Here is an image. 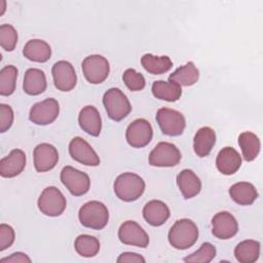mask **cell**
Returning a JSON list of instances; mask_svg holds the SVG:
<instances>
[{"label": "cell", "instance_id": "obj_1", "mask_svg": "<svg viewBox=\"0 0 263 263\" xmlns=\"http://www.w3.org/2000/svg\"><path fill=\"white\" fill-rule=\"evenodd\" d=\"M170 245L177 250L192 247L198 238V228L190 219H180L171 227L167 234Z\"/></svg>", "mask_w": 263, "mask_h": 263}, {"label": "cell", "instance_id": "obj_2", "mask_svg": "<svg viewBox=\"0 0 263 263\" xmlns=\"http://www.w3.org/2000/svg\"><path fill=\"white\" fill-rule=\"evenodd\" d=\"M113 188L119 199L130 202L137 200L144 193L145 182L135 173H123L115 179Z\"/></svg>", "mask_w": 263, "mask_h": 263}, {"label": "cell", "instance_id": "obj_3", "mask_svg": "<svg viewBox=\"0 0 263 263\" xmlns=\"http://www.w3.org/2000/svg\"><path fill=\"white\" fill-rule=\"evenodd\" d=\"M78 218L84 227L100 230L108 224L109 211L103 202L90 200L80 208Z\"/></svg>", "mask_w": 263, "mask_h": 263}, {"label": "cell", "instance_id": "obj_4", "mask_svg": "<svg viewBox=\"0 0 263 263\" xmlns=\"http://www.w3.org/2000/svg\"><path fill=\"white\" fill-rule=\"evenodd\" d=\"M103 104L108 116L114 121L124 119L132 111L127 97L117 87L109 88L103 97Z\"/></svg>", "mask_w": 263, "mask_h": 263}, {"label": "cell", "instance_id": "obj_5", "mask_svg": "<svg viewBox=\"0 0 263 263\" xmlns=\"http://www.w3.org/2000/svg\"><path fill=\"white\" fill-rule=\"evenodd\" d=\"M37 203L40 212L48 217H58L62 215L67 205L64 194L54 186H49L43 189Z\"/></svg>", "mask_w": 263, "mask_h": 263}, {"label": "cell", "instance_id": "obj_6", "mask_svg": "<svg viewBox=\"0 0 263 263\" xmlns=\"http://www.w3.org/2000/svg\"><path fill=\"white\" fill-rule=\"evenodd\" d=\"M155 118L162 134L170 137L182 135L186 126V120L184 115L174 109L165 107L160 108L158 109Z\"/></svg>", "mask_w": 263, "mask_h": 263}, {"label": "cell", "instance_id": "obj_7", "mask_svg": "<svg viewBox=\"0 0 263 263\" xmlns=\"http://www.w3.org/2000/svg\"><path fill=\"white\" fill-rule=\"evenodd\" d=\"M85 79L92 84L104 82L110 72L108 60L101 54H90L86 57L81 64Z\"/></svg>", "mask_w": 263, "mask_h": 263}, {"label": "cell", "instance_id": "obj_8", "mask_svg": "<svg viewBox=\"0 0 263 263\" xmlns=\"http://www.w3.org/2000/svg\"><path fill=\"white\" fill-rule=\"evenodd\" d=\"M181 160V152L176 145L168 142H159L149 154V164L158 167H171Z\"/></svg>", "mask_w": 263, "mask_h": 263}, {"label": "cell", "instance_id": "obj_9", "mask_svg": "<svg viewBox=\"0 0 263 263\" xmlns=\"http://www.w3.org/2000/svg\"><path fill=\"white\" fill-rule=\"evenodd\" d=\"M60 178L63 185L74 196L83 195L89 190L90 180L88 175L73 166H64Z\"/></svg>", "mask_w": 263, "mask_h": 263}, {"label": "cell", "instance_id": "obj_10", "mask_svg": "<svg viewBox=\"0 0 263 263\" xmlns=\"http://www.w3.org/2000/svg\"><path fill=\"white\" fill-rule=\"evenodd\" d=\"M60 105L59 102L53 99H45L44 101L34 104L29 113V119L38 125H47L52 123L59 116Z\"/></svg>", "mask_w": 263, "mask_h": 263}, {"label": "cell", "instance_id": "obj_11", "mask_svg": "<svg viewBox=\"0 0 263 263\" xmlns=\"http://www.w3.org/2000/svg\"><path fill=\"white\" fill-rule=\"evenodd\" d=\"M153 137V129L150 122L144 118L134 120L126 128L125 138L134 148H142L147 146Z\"/></svg>", "mask_w": 263, "mask_h": 263}, {"label": "cell", "instance_id": "obj_12", "mask_svg": "<svg viewBox=\"0 0 263 263\" xmlns=\"http://www.w3.org/2000/svg\"><path fill=\"white\" fill-rule=\"evenodd\" d=\"M54 86L62 91L72 90L77 83V75L74 67L68 61L54 63L51 69Z\"/></svg>", "mask_w": 263, "mask_h": 263}, {"label": "cell", "instance_id": "obj_13", "mask_svg": "<svg viewBox=\"0 0 263 263\" xmlns=\"http://www.w3.org/2000/svg\"><path fill=\"white\" fill-rule=\"evenodd\" d=\"M119 240L128 246L146 248L149 245V236L146 231L135 221L123 222L118 229Z\"/></svg>", "mask_w": 263, "mask_h": 263}, {"label": "cell", "instance_id": "obj_14", "mask_svg": "<svg viewBox=\"0 0 263 263\" xmlns=\"http://www.w3.org/2000/svg\"><path fill=\"white\" fill-rule=\"evenodd\" d=\"M69 153L71 157L89 166H97L100 164V158L92 147L82 138L75 137L69 143Z\"/></svg>", "mask_w": 263, "mask_h": 263}, {"label": "cell", "instance_id": "obj_15", "mask_svg": "<svg viewBox=\"0 0 263 263\" xmlns=\"http://www.w3.org/2000/svg\"><path fill=\"white\" fill-rule=\"evenodd\" d=\"M238 223L233 215L223 211L217 213L212 219V233L219 239H229L236 235Z\"/></svg>", "mask_w": 263, "mask_h": 263}, {"label": "cell", "instance_id": "obj_16", "mask_svg": "<svg viewBox=\"0 0 263 263\" xmlns=\"http://www.w3.org/2000/svg\"><path fill=\"white\" fill-rule=\"evenodd\" d=\"M34 166L39 173L52 170L59 161V153L57 148L48 143L38 144L33 152Z\"/></svg>", "mask_w": 263, "mask_h": 263}, {"label": "cell", "instance_id": "obj_17", "mask_svg": "<svg viewBox=\"0 0 263 263\" xmlns=\"http://www.w3.org/2000/svg\"><path fill=\"white\" fill-rule=\"evenodd\" d=\"M26 154L21 149H13L0 160V175L3 178L18 176L26 166Z\"/></svg>", "mask_w": 263, "mask_h": 263}, {"label": "cell", "instance_id": "obj_18", "mask_svg": "<svg viewBox=\"0 0 263 263\" xmlns=\"http://www.w3.org/2000/svg\"><path fill=\"white\" fill-rule=\"evenodd\" d=\"M241 165V156L232 147H224L216 158V166L223 175H233Z\"/></svg>", "mask_w": 263, "mask_h": 263}, {"label": "cell", "instance_id": "obj_19", "mask_svg": "<svg viewBox=\"0 0 263 263\" xmlns=\"http://www.w3.org/2000/svg\"><path fill=\"white\" fill-rule=\"evenodd\" d=\"M168 206L161 200H150L143 208V217L152 226H161L170 218Z\"/></svg>", "mask_w": 263, "mask_h": 263}, {"label": "cell", "instance_id": "obj_20", "mask_svg": "<svg viewBox=\"0 0 263 263\" xmlns=\"http://www.w3.org/2000/svg\"><path fill=\"white\" fill-rule=\"evenodd\" d=\"M80 127L88 135L98 137L102 129V118L99 111L93 106L83 107L78 115Z\"/></svg>", "mask_w": 263, "mask_h": 263}, {"label": "cell", "instance_id": "obj_21", "mask_svg": "<svg viewBox=\"0 0 263 263\" xmlns=\"http://www.w3.org/2000/svg\"><path fill=\"white\" fill-rule=\"evenodd\" d=\"M177 184L182 195L186 199L196 196L201 190V182L199 178L193 171L188 168H185L178 174Z\"/></svg>", "mask_w": 263, "mask_h": 263}, {"label": "cell", "instance_id": "obj_22", "mask_svg": "<svg viewBox=\"0 0 263 263\" xmlns=\"http://www.w3.org/2000/svg\"><path fill=\"white\" fill-rule=\"evenodd\" d=\"M47 86L46 77L42 70L37 68H30L26 71L23 82V89L30 96H37L42 93Z\"/></svg>", "mask_w": 263, "mask_h": 263}, {"label": "cell", "instance_id": "obj_23", "mask_svg": "<svg viewBox=\"0 0 263 263\" xmlns=\"http://www.w3.org/2000/svg\"><path fill=\"white\" fill-rule=\"evenodd\" d=\"M216 143V133L210 126L200 127L193 139V149L197 156H208Z\"/></svg>", "mask_w": 263, "mask_h": 263}, {"label": "cell", "instance_id": "obj_24", "mask_svg": "<svg viewBox=\"0 0 263 263\" xmlns=\"http://www.w3.org/2000/svg\"><path fill=\"white\" fill-rule=\"evenodd\" d=\"M23 54L30 61L45 63L51 57V48L49 44L44 40L31 39L25 44Z\"/></svg>", "mask_w": 263, "mask_h": 263}, {"label": "cell", "instance_id": "obj_25", "mask_svg": "<svg viewBox=\"0 0 263 263\" xmlns=\"http://www.w3.org/2000/svg\"><path fill=\"white\" fill-rule=\"evenodd\" d=\"M230 197L234 202L240 205H250L258 197L255 186L249 182H238L229 188Z\"/></svg>", "mask_w": 263, "mask_h": 263}, {"label": "cell", "instance_id": "obj_26", "mask_svg": "<svg viewBox=\"0 0 263 263\" xmlns=\"http://www.w3.org/2000/svg\"><path fill=\"white\" fill-rule=\"evenodd\" d=\"M152 93L153 96L161 101L166 102H176L182 96V88L175 82L157 80L152 84Z\"/></svg>", "mask_w": 263, "mask_h": 263}, {"label": "cell", "instance_id": "obj_27", "mask_svg": "<svg viewBox=\"0 0 263 263\" xmlns=\"http://www.w3.org/2000/svg\"><path fill=\"white\" fill-rule=\"evenodd\" d=\"M199 71L193 62H188L175 70L168 77V81L175 82L180 86H191L197 82Z\"/></svg>", "mask_w": 263, "mask_h": 263}, {"label": "cell", "instance_id": "obj_28", "mask_svg": "<svg viewBox=\"0 0 263 263\" xmlns=\"http://www.w3.org/2000/svg\"><path fill=\"white\" fill-rule=\"evenodd\" d=\"M141 64L143 68L150 74L159 75L170 71L173 67V62L167 55H153L151 53H145L141 58Z\"/></svg>", "mask_w": 263, "mask_h": 263}, {"label": "cell", "instance_id": "obj_29", "mask_svg": "<svg viewBox=\"0 0 263 263\" xmlns=\"http://www.w3.org/2000/svg\"><path fill=\"white\" fill-rule=\"evenodd\" d=\"M234 256L240 263L256 262L260 256V242L254 239L240 241L234 249Z\"/></svg>", "mask_w": 263, "mask_h": 263}, {"label": "cell", "instance_id": "obj_30", "mask_svg": "<svg viewBox=\"0 0 263 263\" xmlns=\"http://www.w3.org/2000/svg\"><path fill=\"white\" fill-rule=\"evenodd\" d=\"M237 141L246 161H252L258 156L261 143L257 135L252 132H243L238 136Z\"/></svg>", "mask_w": 263, "mask_h": 263}, {"label": "cell", "instance_id": "obj_31", "mask_svg": "<svg viewBox=\"0 0 263 263\" xmlns=\"http://www.w3.org/2000/svg\"><path fill=\"white\" fill-rule=\"evenodd\" d=\"M75 251L82 257H95L100 251V241L97 237L88 234H80L74 241Z\"/></svg>", "mask_w": 263, "mask_h": 263}, {"label": "cell", "instance_id": "obj_32", "mask_svg": "<svg viewBox=\"0 0 263 263\" xmlns=\"http://www.w3.org/2000/svg\"><path fill=\"white\" fill-rule=\"evenodd\" d=\"M17 69L13 65L4 66L0 70V95L10 96L15 90Z\"/></svg>", "mask_w": 263, "mask_h": 263}, {"label": "cell", "instance_id": "obj_33", "mask_svg": "<svg viewBox=\"0 0 263 263\" xmlns=\"http://www.w3.org/2000/svg\"><path fill=\"white\" fill-rule=\"evenodd\" d=\"M216 257V248L211 242H203L201 247L183 259L187 263H209Z\"/></svg>", "mask_w": 263, "mask_h": 263}, {"label": "cell", "instance_id": "obj_34", "mask_svg": "<svg viewBox=\"0 0 263 263\" xmlns=\"http://www.w3.org/2000/svg\"><path fill=\"white\" fill-rule=\"evenodd\" d=\"M17 42V32L13 26L3 24L0 26V45L6 51H12Z\"/></svg>", "mask_w": 263, "mask_h": 263}, {"label": "cell", "instance_id": "obj_35", "mask_svg": "<svg viewBox=\"0 0 263 263\" xmlns=\"http://www.w3.org/2000/svg\"><path fill=\"white\" fill-rule=\"evenodd\" d=\"M122 79H123L124 84L127 86V88L133 91L142 90L146 85L144 76L141 73L137 72L133 68L126 69L124 71V73L122 75Z\"/></svg>", "mask_w": 263, "mask_h": 263}, {"label": "cell", "instance_id": "obj_36", "mask_svg": "<svg viewBox=\"0 0 263 263\" xmlns=\"http://www.w3.org/2000/svg\"><path fill=\"white\" fill-rule=\"evenodd\" d=\"M15 233L13 228L8 225L2 223L0 225V251H4L12 246L14 242Z\"/></svg>", "mask_w": 263, "mask_h": 263}, {"label": "cell", "instance_id": "obj_37", "mask_svg": "<svg viewBox=\"0 0 263 263\" xmlns=\"http://www.w3.org/2000/svg\"><path fill=\"white\" fill-rule=\"evenodd\" d=\"M13 123V111L9 105L0 104V133H5Z\"/></svg>", "mask_w": 263, "mask_h": 263}, {"label": "cell", "instance_id": "obj_38", "mask_svg": "<svg viewBox=\"0 0 263 263\" xmlns=\"http://www.w3.org/2000/svg\"><path fill=\"white\" fill-rule=\"evenodd\" d=\"M145 258L137 253H133V252H124L122 254L119 255V257L117 258V262L118 263H125V262H137V263H145Z\"/></svg>", "mask_w": 263, "mask_h": 263}, {"label": "cell", "instance_id": "obj_39", "mask_svg": "<svg viewBox=\"0 0 263 263\" xmlns=\"http://www.w3.org/2000/svg\"><path fill=\"white\" fill-rule=\"evenodd\" d=\"M1 263H31V259L24 253L21 252H16L11 254L9 257H5L2 258L0 260Z\"/></svg>", "mask_w": 263, "mask_h": 263}]
</instances>
